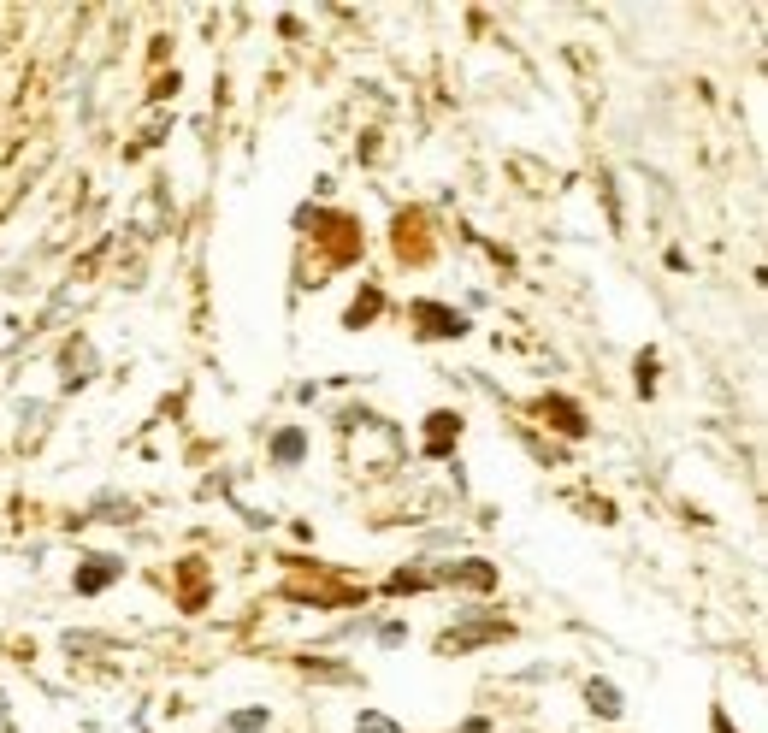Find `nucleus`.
<instances>
[{
    "instance_id": "obj_1",
    "label": "nucleus",
    "mask_w": 768,
    "mask_h": 733,
    "mask_svg": "<svg viewBox=\"0 0 768 733\" xmlns=\"http://www.w3.org/2000/svg\"><path fill=\"white\" fill-rule=\"evenodd\" d=\"M591 704H597L603 716H615V710H621V704H615V686H591Z\"/></svg>"
}]
</instances>
